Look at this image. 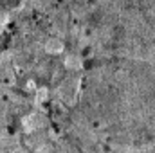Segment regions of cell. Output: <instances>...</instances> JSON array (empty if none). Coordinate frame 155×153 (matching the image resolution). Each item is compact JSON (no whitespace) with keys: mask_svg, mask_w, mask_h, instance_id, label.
I'll use <instances>...</instances> for the list:
<instances>
[{"mask_svg":"<svg viewBox=\"0 0 155 153\" xmlns=\"http://www.w3.org/2000/svg\"><path fill=\"white\" fill-rule=\"evenodd\" d=\"M63 49V43L60 40H49L47 41V50L49 52H60Z\"/></svg>","mask_w":155,"mask_h":153,"instance_id":"1","label":"cell"},{"mask_svg":"<svg viewBox=\"0 0 155 153\" xmlns=\"http://www.w3.org/2000/svg\"><path fill=\"white\" fill-rule=\"evenodd\" d=\"M35 97H36V101H45L47 97H49V88L47 86H40V88H36L35 90Z\"/></svg>","mask_w":155,"mask_h":153,"instance_id":"2","label":"cell"},{"mask_svg":"<svg viewBox=\"0 0 155 153\" xmlns=\"http://www.w3.org/2000/svg\"><path fill=\"white\" fill-rule=\"evenodd\" d=\"M65 67L67 69H78L79 67V58H76V56H67L65 58Z\"/></svg>","mask_w":155,"mask_h":153,"instance_id":"3","label":"cell"}]
</instances>
